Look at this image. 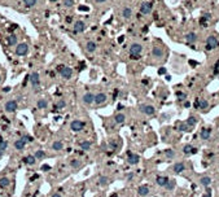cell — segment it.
I'll list each match as a JSON object with an SVG mask.
<instances>
[{"mask_svg":"<svg viewBox=\"0 0 219 197\" xmlns=\"http://www.w3.org/2000/svg\"><path fill=\"white\" fill-rule=\"evenodd\" d=\"M106 93H104V92H99V93H96L95 95V104L96 105H101V104H104V102H106Z\"/></svg>","mask_w":219,"mask_h":197,"instance_id":"obj_12","label":"cell"},{"mask_svg":"<svg viewBox=\"0 0 219 197\" xmlns=\"http://www.w3.org/2000/svg\"><path fill=\"white\" fill-rule=\"evenodd\" d=\"M82 101H83V104H86V105L93 104V102H95V95H93L92 92L84 93V95L82 96Z\"/></svg>","mask_w":219,"mask_h":197,"instance_id":"obj_8","label":"cell"},{"mask_svg":"<svg viewBox=\"0 0 219 197\" xmlns=\"http://www.w3.org/2000/svg\"><path fill=\"white\" fill-rule=\"evenodd\" d=\"M3 141H4V139H3V136H1V135H0V144H1Z\"/></svg>","mask_w":219,"mask_h":197,"instance_id":"obj_53","label":"cell"},{"mask_svg":"<svg viewBox=\"0 0 219 197\" xmlns=\"http://www.w3.org/2000/svg\"><path fill=\"white\" fill-rule=\"evenodd\" d=\"M84 126H86V123L83 121H79V119H74L70 123V129H71V131H74V132L82 131V130L84 129Z\"/></svg>","mask_w":219,"mask_h":197,"instance_id":"obj_4","label":"cell"},{"mask_svg":"<svg viewBox=\"0 0 219 197\" xmlns=\"http://www.w3.org/2000/svg\"><path fill=\"white\" fill-rule=\"evenodd\" d=\"M137 193H139L140 196H146V195L149 193L148 185H140V187L137 188Z\"/></svg>","mask_w":219,"mask_h":197,"instance_id":"obj_25","label":"cell"},{"mask_svg":"<svg viewBox=\"0 0 219 197\" xmlns=\"http://www.w3.org/2000/svg\"><path fill=\"white\" fill-rule=\"evenodd\" d=\"M70 166L73 169H78L79 166H80V161L79 160H71L70 161Z\"/></svg>","mask_w":219,"mask_h":197,"instance_id":"obj_39","label":"cell"},{"mask_svg":"<svg viewBox=\"0 0 219 197\" xmlns=\"http://www.w3.org/2000/svg\"><path fill=\"white\" fill-rule=\"evenodd\" d=\"M57 71H59V74L61 75V78H64V79H70L71 77H73V69L66 65H59L57 66Z\"/></svg>","mask_w":219,"mask_h":197,"instance_id":"obj_2","label":"cell"},{"mask_svg":"<svg viewBox=\"0 0 219 197\" xmlns=\"http://www.w3.org/2000/svg\"><path fill=\"white\" fill-rule=\"evenodd\" d=\"M65 105H66L65 100L61 99V100H59V101H57V104H56V109H62V108H65Z\"/></svg>","mask_w":219,"mask_h":197,"instance_id":"obj_40","label":"cell"},{"mask_svg":"<svg viewBox=\"0 0 219 197\" xmlns=\"http://www.w3.org/2000/svg\"><path fill=\"white\" fill-rule=\"evenodd\" d=\"M165 154H166V157H167L169 160L174 158V156H175V153H174L173 149H167V151H165Z\"/></svg>","mask_w":219,"mask_h":197,"instance_id":"obj_42","label":"cell"},{"mask_svg":"<svg viewBox=\"0 0 219 197\" xmlns=\"http://www.w3.org/2000/svg\"><path fill=\"white\" fill-rule=\"evenodd\" d=\"M219 46V41L215 37H213V35H210L209 38H207L206 40V49L207 51H211V49L217 48V47Z\"/></svg>","mask_w":219,"mask_h":197,"instance_id":"obj_6","label":"cell"},{"mask_svg":"<svg viewBox=\"0 0 219 197\" xmlns=\"http://www.w3.org/2000/svg\"><path fill=\"white\" fill-rule=\"evenodd\" d=\"M183 152H184V154H195L196 152H197V149L193 148V147L189 145V144H187V145L183 148Z\"/></svg>","mask_w":219,"mask_h":197,"instance_id":"obj_23","label":"cell"},{"mask_svg":"<svg viewBox=\"0 0 219 197\" xmlns=\"http://www.w3.org/2000/svg\"><path fill=\"white\" fill-rule=\"evenodd\" d=\"M211 127H205V129L201 130V134H200V136H201L202 140H209L210 136H211Z\"/></svg>","mask_w":219,"mask_h":197,"instance_id":"obj_13","label":"cell"},{"mask_svg":"<svg viewBox=\"0 0 219 197\" xmlns=\"http://www.w3.org/2000/svg\"><path fill=\"white\" fill-rule=\"evenodd\" d=\"M185 39H187V41L188 43H195L196 40H197V35L195 34V32H189V34H187L185 35Z\"/></svg>","mask_w":219,"mask_h":197,"instance_id":"obj_29","label":"cell"},{"mask_svg":"<svg viewBox=\"0 0 219 197\" xmlns=\"http://www.w3.org/2000/svg\"><path fill=\"white\" fill-rule=\"evenodd\" d=\"M140 157L137 156V154L135 153H131V152H128V157H127V162L130 163V165H136L137 162H139Z\"/></svg>","mask_w":219,"mask_h":197,"instance_id":"obj_15","label":"cell"},{"mask_svg":"<svg viewBox=\"0 0 219 197\" xmlns=\"http://www.w3.org/2000/svg\"><path fill=\"white\" fill-rule=\"evenodd\" d=\"M185 123H187L189 127H193V126H196V123H197V119H196V117L191 115V117H188V119H187V122H185Z\"/></svg>","mask_w":219,"mask_h":197,"instance_id":"obj_33","label":"cell"},{"mask_svg":"<svg viewBox=\"0 0 219 197\" xmlns=\"http://www.w3.org/2000/svg\"><path fill=\"white\" fill-rule=\"evenodd\" d=\"M80 149H82V151H90L91 149V141H82V143H80Z\"/></svg>","mask_w":219,"mask_h":197,"instance_id":"obj_32","label":"cell"},{"mask_svg":"<svg viewBox=\"0 0 219 197\" xmlns=\"http://www.w3.org/2000/svg\"><path fill=\"white\" fill-rule=\"evenodd\" d=\"M52 149H53V151H62L64 149V143L61 140L53 141V144H52Z\"/></svg>","mask_w":219,"mask_h":197,"instance_id":"obj_24","label":"cell"},{"mask_svg":"<svg viewBox=\"0 0 219 197\" xmlns=\"http://www.w3.org/2000/svg\"><path fill=\"white\" fill-rule=\"evenodd\" d=\"M7 147H8V141H7V140H4L1 144H0V158H1V156L4 154V152H5V149H7Z\"/></svg>","mask_w":219,"mask_h":197,"instance_id":"obj_37","label":"cell"},{"mask_svg":"<svg viewBox=\"0 0 219 197\" xmlns=\"http://www.w3.org/2000/svg\"><path fill=\"white\" fill-rule=\"evenodd\" d=\"M184 106H185V108H189V106H191V104H189L188 101H185V102H184Z\"/></svg>","mask_w":219,"mask_h":197,"instance_id":"obj_51","label":"cell"},{"mask_svg":"<svg viewBox=\"0 0 219 197\" xmlns=\"http://www.w3.org/2000/svg\"><path fill=\"white\" fill-rule=\"evenodd\" d=\"M140 112H143L144 114H146V115H152L156 113V109H154V106H152V105H141Z\"/></svg>","mask_w":219,"mask_h":197,"instance_id":"obj_11","label":"cell"},{"mask_svg":"<svg viewBox=\"0 0 219 197\" xmlns=\"http://www.w3.org/2000/svg\"><path fill=\"white\" fill-rule=\"evenodd\" d=\"M15 53L17 55V56H20V57L26 56V55L29 53V44H26V43H18L17 47H16Z\"/></svg>","mask_w":219,"mask_h":197,"instance_id":"obj_3","label":"cell"},{"mask_svg":"<svg viewBox=\"0 0 219 197\" xmlns=\"http://www.w3.org/2000/svg\"><path fill=\"white\" fill-rule=\"evenodd\" d=\"M25 147H26V143H25V140L22 138L15 141V149H16V151H20V152L23 151Z\"/></svg>","mask_w":219,"mask_h":197,"instance_id":"obj_17","label":"cell"},{"mask_svg":"<svg viewBox=\"0 0 219 197\" xmlns=\"http://www.w3.org/2000/svg\"><path fill=\"white\" fill-rule=\"evenodd\" d=\"M175 185H176L175 180H169L167 184L165 185V188H166V189H169V191H173L174 188H175Z\"/></svg>","mask_w":219,"mask_h":197,"instance_id":"obj_36","label":"cell"},{"mask_svg":"<svg viewBox=\"0 0 219 197\" xmlns=\"http://www.w3.org/2000/svg\"><path fill=\"white\" fill-rule=\"evenodd\" d=\"M176 127H178L180 131H185V132L191 131V127L188 126L187 123H178V124H176Z\"/></svg>","mask_w":219,"mask_h":197,"instance_id":"obj_34","label":"cell"},{"mask_svg":"<svg viewBox=\"0 0 219 197\" xmlns=\"http://www.w3.org/2000/svg\"><path fill=\"white\" fill-rule=\"evenodd\" d=\"M141 51H143V46L139 43H134L130 47V55H136V56H139V55H141Z\"/></svg>","mask_w":219,"mask_h":197,"instance_id":"obj_9","label":"cell"},{"mask_svg":"<svg viewBox=\"0 0 219 197\" xmlns=\"http://www.w3.org/2000/svg\"><path fill=\"white\" fill-rule=\"evenodd\" d=\"M99 183H100L101 185H106L108 183H109V178H106V176H100Z\"/></svg>","mask_w":219,"mask_h":197,"instance_id":"obj_41","label":"cell"},{"mask_svg":"<svg viewBox=\"0 0 219 197\" xmlns=\"http://www.w3.org/2000/svg\"><path fill=\"white\" fill-rule=\"evenodd\" d=\"M74 32L75 34H79V32H83L86 30V22L84 21H77L74 24Z\"/></svg>","mask_w":219,"mask_h":197,"instance_id":"obj_10","label":"cell"},{"mask_svg":"<svg viewBox=\"0 0 219 197\" xmlns=\"http://www.w3.org/2000/svg\"><path fill=\"white\" fill-rule=\"evenodd\" d=\"M131 16H132V9L131 8H128V7L123 8V10H122V17L126 18V20H130Z\"/></svg>","mask_w":219,"mask_h":197,"instance_id":"obj_21","label":"cell"},{"mask_svg":"<svg viewBox=\"0 0 219 197\" xmlns=\"http://www.w3.org/2000/svg\"><path fill=\"white\" fill-rule=\"evenodd\" d=\"M9 183H10L9 178H7V176L0 178V187H1V188H7L8 185H9Z\"/></svg>","mask_w":219,"mask_h":197,"instance_id":"obj_31","label":"cell"},{"mask_svg":"<svg viewBox=\"0 0 219 197\" xmlns=\"http://www.w3.org/2000/svg\"><path fill=\"white\" fill-rule=\"evenodd\" d=\"M169 182V178L167 176H157L156 179V183L160 185V187H165Z\"/></svg>","mask_w":219,"mask_h":197,"instance_id":"obj_22","label":"cell"},{"mask_svg":"<svg viewBox=\"0 0 219 197\" xmlns=\"http://www.w3.org/2000/svg\"><path fill=\"white\" fill-rule=\"evenodd\" d=\"M5 40H7L8 46H10V47L17 46V44H18V38H17V35H15V34H9Z\"/></svg>","mask_w":219,"mask_h":197,"instance_id":"obj_14","label":"cell"},{"mask_svg":"<svg viewBox=\"0 0 219 197\" xmlns=\"http://www.w3.org/2000/svg\"><path fill=\"white\" fill-rule=\"evenodd\" d=\"M37 3H38V0H23V4L26 5L27 8L35 7V5H37Z\"/></svg>","mask_w":219,"mask_h":197,"instance_id":"obj_35","label":"cell"},{"mask_svg":"<svg viewBox=\"0 0 219 197\" xmlns=\"http://www.w3.org/2000/svg\"><path fill=\"white\" fill-rule=\"evenodd\" d=\"M130 57H131L132 60H139L140 59V55H139V56H136V55H130Z\"/></svg>","mask_w":219,"mask_h":197,"instance_id":"obj_46","label":"cell"},{"mask_svg":"<svg viewBox=\"0 0 219 197\" xmlns=\"http://www.w3.org/2000/svg\"><path fill=\"white\" fill-rule=\"evenodd\" d=\"M210 183H211V178L210 176H202L201 179H200V184L204 185V187H209Z\"/></svg>","mask_w":219,"mask_h":197,"instance_id":"obj_27","label":"cell"},{"mask_svg":"<svg viewBox=\"0 0 219 197\" xmlns=\"http://www.w3.org/2000/svg\"><path fill=\"white\" fill-rule=\"evenodd\" d=\"M132 178H134V174H128V175H127V180H132Z\"/></svg>","mask_w":219,"mask_h":197,"instance_id":"obj_48","label":"cell"},{"mask_svg":"<svg viewBox=\"0 0 219 197\" xmlns=\"http://www.w3.org/2000/svg\"><path fill=\"white\" fill-rule=\"evenodd\" d=\"M49 169H51V167H49L48 165H44L43 167H41V170H49Z\"/></svg>","mask_w":219,"mask_h":197,"instance_id":"obj_49","label":"cell"},{"mask_svg":"<svg viewBox=\"0 0 219 197\" xmlns=\"http://www.w3.org/2000/svg\"><path fill=\"white\" fill-rule=\"evenodd\" d=\"M196 108H200V109H207L209 108V102H207V100L205 99H200L196 101Z\"/></svg>","mask_w":219,"mask_h":197,"instance_id":"obj_19","label":"cell"},{"mask_svg":"<svg viewBox=\"0 0 219 197\" xmlns=\"http://www.w3.org/2000/svg\"><path fill=\"white\" fill-rule=\"evenodd\" d=\"M23 161H25V163H27V165H30V166H32V165H35V162H37V158H35V156H26L23 158Z\"/></svg>","mask_w":219,"mask_h":197,"instance_id":"obj_26","label":"cell"},{"mask_svg":"<svg viewBox=\"0 0 219 197\" xmlns=\"http://www.w3.org/2000/svg\"><path fill=\"white\" fill-rule=\"evenodd\" d=\"M74 5V0H64V7L65 8H71Z\"/></svg>","mask_w":219,"mask_h":197,"instance_id":"obj_43","label":"cell"},{"mask_svg":"<svg viewBox=\"0 0 219 197\" xmlns=\"http://www.w3.org/2000/svg\"><path fill=\"white\" fill-rule=\"evenodd\" d=\"M124 119H126V115H124L123 113H118V114L114 117V122L117 124H120V123H123Z\"/></svg>","mask_w":219,"mask_h":197,"instance_id":"obj_30","label":"cell"},{"mask_svg":"<svg viewBox=\"0 0 219 197\" xmlns=\"http://www.w3.org/2000/svg\"><path fill=\"white\" fill-rule=\"evenodd\" d=\"M110 197H118V196H117V193H113V195L110 196Z\"/></svg>","mask_w":219,"mask_h":197,"instance_id":"obj_54","label":"cell"},{"mask_svg":"<svg viewBox=\"0 0 219 197\" xmlns=\"http://www.w3.org/2000/svg\"><path fill=\"white\" fill-rule=\"evenodd\" d=\"M96 48H97V46H96L95 41L88 40L87 43H86V51H87L88 53H93V52L96 51Z\"/></svg>","mask_w":219,"mask_h":197,"instance_id":"obj_16","label":"cell"},{"mask_svg":"<svg viewBox=\"0 0 219 197\" xmlns=\"http://www.w3.org/2000/svg\"><path fill=\"white\" fill-rule=\"evenodd\" d=\"M0 80H1V78H0Z\"/></svg>","mask_w":219,"mask_h":197,"instance_id":"obj_55","label":"cell"},{"mask_svg":"<svg viewBox=\"0 0 219 197\" xmlns=\"http://www.w3.org/2000/svg\"><path fill=\"white\" fill-rule=\"evenodd\" d=\"M166 73V69L165 68H162V69H160L158 70V74H165Z\"/></svg>","mask_w":219,"mask_h":197,"instance_id":"obj_47","label":"cell"},{"mask_svg":"<svg viewBox=\"0 0 219 197\" xmlns=\"http://www.w3.org/2000/svg\"><path fill=\"white\" fill-rule=\"evenodd\" d=\"M22 139L25 140V143H31L32 141V136H30V135H23Z\"/></svg>","mask_w":219,"mask_h":197,"instance_id":"obj_44","label":"cell"},{"mask_svg":"<svg viewBox=\"0 0 219 197\" xmlns=\"http://www.w3.org/2000/svg\"><path fill=\"white\" fill-rule=\"evenodd\" d=\"M34 156H35V158H37V161H38V160L40 161V160H43V158L46 157V153H44V151H40V149H39V151L35 152Z\"/></svg>","mask_w":219,"mask_h":197,"instance_id":"obj_38","label":"cell"},{"mask_svg":"<svg viewBox=\"0 0 219 197\" xmlns=\"http://www.w3.org/2000/svg\"><path fill=\"white\" fill-rule=\"evenodd\" d=\"M51 197H62V196H61L60 193H53V195H52Z\"/></svg>","mask_w":219,"mask_h":197,"instance_id":"obj_50","label":"cell"},{"mask_svg":"<svg viewBox=\"0 0 219 197\" xmlns=\"http://www.w3.org/2000/svg\"><path fill=\"white\" fill-rule=\"evenodd\" d=\"M176 96H178L180 100H184V99H185V95H184L183 92H176Z\"/></svg>","mask_w":219,"mask_h":197,"instance_id":"obj_45","label":"cell"},{"mask_svg":"<svg viewBox=\"0 0 219 197\" xmlns=\"http://www.w3.org/2000/svg\"><path fill=\"white\" fill-rule=\"evenodd\" d=\"M152 53H153V56L156 57V59H161V57L163 56V49H162V47H160V46L153 47V51H152Z\"/></svg>","mask_w":219,"mask_h":197,"instance_id":"obj_18","label":"cell"},{"mask_svg":"<svg viewBox=\"0 0 219 197\" xmlns=\"http://www.w3.org/2000/svg\"><path fill=\"white\" fill-rule=\"evenodd\" d=\"M95 1H96V3H99V4H101V3H105L106 0H95Z\"/></svg>","mask_w":219,"mask_h":197,"instance_id":"obj_52","label":"cell"},{"mask_svg":"<svg viewBox=\"0 0 219 197\" xmlns=\"http://www.w3.org/2000/svg\"><path fill=\"white\" fill-rule=\"evenodd\" d=\"M29 80H30V84H31V88L34 91H38L40 88V75L38 71H32L29 75Z\"/></svg>","mask_w":219,"mask_h":197,"instance_id":"obj_1","label":"cell"},{"mask_svg":"<svg viewBox=\"0 0 219 197\" xmlns=\"http://www.w3.org/2000/svg\"><path fill=\"white\" fill-rule=\"evenodd\" d=\"M152 9H153V4H152L151 1H144L143 4L140 5V12L143 13V15H149V13L152 12Z\"/></svg>","mask_w":219,"mask_h":197,"instance_id":"obj_7","label":"cell"},{"mask_svg":"<svg viewBox=\"0 0 219 197\" xmlns=\"http://www.w3.org/2000/svg\"><path fill=\"white\" fill-rule=\"evenodd\" d=\"M37 106H38V109H46V108L48 106V101H47L46 99H39L37 102Z\"/></svg>","mask_w":219,"mask_h":197,"instance_id":"obj_28","label":"cell"},{"mask_svg":"<svg viewBox=\"0 0 219 197\" xmlns=\"http://www.w3.org/2000/svg\"><path fill=\"white\" fill-rule=\"evenodd\" d=\"M173 170H174V173H175V174L183 173V171L185 170V165L183 162H178V163H175V165H174Z\"/></svg>","mask_w":219,"mask_h":197,"instance_id":"obj_20","label":"cell"},{"mask_svg":"<svg viewBox=\"0 0 219 197\" xmlns=\"http://www.w3.org/2000/svg\"><path fill=\"white\" fill-rule=\"evenodd\" d=\"M4 109H5V112H8V113L16 112V110L18 109L17 101H16V100H8V101L5 102V105H4Z\"/></svg>","mask_w":219,"mask_h":197,"instance_id":"obj_5","label":"cell"}]
</instances>
